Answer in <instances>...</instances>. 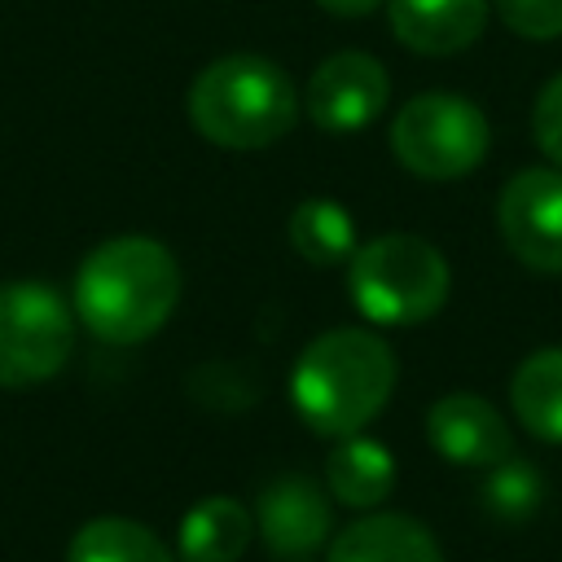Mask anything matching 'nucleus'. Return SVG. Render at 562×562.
Instances as JSON below:
<instances>
[{"instance_id": "12", "label": "nucleus", "mask_w": 562, "mask_h": 562, "mask_svg": "<svg viewBox=\"0 0 562 562\" xmlns=\"http://www.w3.org/2000/svg\"><path fill=\"white\" fill-rule=\"evenodd\" d=\"M329 562H443L435 536L404 514H364L329 544Z\"/></svg>"}, {"instance_id": "15", "label": "nucleus", "mask_w": 562, "mask_h": 562, "mask_svg": "<svg viewBox=\"0 0 562 562\" xmlns=\"http://www.w3.org/2000/svg\"><path fill=\"white\" fill-rule=\"evenodd\" d=\"M509 404L536 439L562 443V347H544L514 369Z\"/></svg>"}, {"instance_id": "13", "label": "nucleus", "mask_w": 562, "mask_h": 562, "mask_svg": "<svg viewBox=\"0 0 562 562\" xmlns=\"http://www.w3.org/2000/svg\"><path fill=\"white\" fill-rule=\"evenodd\" d=\"M325 483L334 501L351 509H378L395 487V457L378 439H364L360 430L342 435L325 461Z\"/></svg>"}, {"instance_id": "20", "label": "nucleus", "mask_w": 562, "mask_h": 562, "mask_svg": "<svg viewBox=\"0 0 562 562\" xmlns=\"http://www.w3.org/2000/svg\"><path fill=\"white\" fill-rule=\"evenodd\" d=\"M531 132H536V145L562 162V75H553L540 97H536V110H531Z\"/></svg>"}, {"instance_id": "4", "label": "nucleus", "mask_w": 562, "mask_h": 562, "mask_svg": "<svg viewBox=\"0 0 562 562\" xmlns=\"http://www.w3.org/2000/svg\"><path fill=\"white\" fill-rule=\"evenodd\" d=\"M347 290L378 325H417L448 299V259L413 233H386L347 259Z\"/></svg>"}, {"instance_id": "17", "label": "nucleus", "mask_w": 562, "mask_h": 562, "mask_svg": "<svg viewBox=\"0 0 562 562\" xmlns=\"http://www.w3.org/2000/svg\"><path fill=\"white\" fill-rule=\"evenodd\" d=\"M66 562H176L171 549L132 518H92L75 531Z\"/></svg>"}, {"instance_id": "11", "label": "nucleus", "mask_w": 562, "mask_h": 562, "mask_svg": "<svg viewBox=\"0 0 562 562\" xmlns=\"http://www.w3.org/2000/svg\"><path fill=\"white\" fill-rule=\"evenodd\" d=\"M386 13L404 48L422 57H448L483 35L487 0H386Z\"/></svg>"}, {"instance_id": "14", "label": "nucleus", "mask_w": 562, "mask_h": 562, "mask_svg": "<svg viewBox=\"0 0 562 562\" xmlns=\"http://www.w3.org/2000/svg\"><path fill=\"white\" fill-rule=\"evenodd\" d=\"M184 562H237L250 544V509L233 496H202L180 522Z\"/></svg>"}, {"instance_id": "1", "label": "nucleus", "mask_w": 562, "mask_h": 562, "mask_svg": "<svg viewBox=\"0 0 562 562\" xmlns=\"http://www.w3.org/2000/svg\"><path fill=\"white\" fill-rule=\"evenodd\" d=\"M180 303V268L154 237L101 241L75 272L70 307L88 334L127 347L154 338Z\"/></svg>"}, {"instance_id": "19", "label": "nucleus", "mask_w": 562, "mask_h": 562, "mask_svg": "<svg viewBox=\"0 0 562 562\" xmlns=\"http://www.w3.org/2000/svg\"><path fill=\"white\" fill-rule=\"evenodd\" d=\"M496 13L509 31L527 35V40L562 35V0H496Z\"/></svg>"}, {"instance_id": "8", "label": "nucleus", "mask_w": 562, "mask_h": 562, "mask_svg": "<svg viewBox=\"0 0 562 562\" xmlns=\"http://www.w3.org/2000/svg\"><path fill=\"white\" fill-rule=\"evenodd\" d=\"M391 97V75L378 57L347 48L325 57L307 79V114L325 132H360L369 127Z\"/></svg>"}, {"instance_id": "10", "label": "nucleus", "mask_w": 562, "mask_h": 562, "mask_svg": "<svg viewBox=\"0 0 562 562\" xmlns=\"http://www.w3.org/2000/svg\"><path fill=\"white\" fill-rule=\"evenodd\" d=\"M426 435L435 452L457 465H496L509 457V426L483 395H443L426 413Z\"/></svg>"}, {"instance_id": "16", "label": "nucleus", "mask_w": 562, "mask_h": 562, "mask_svg": "<svg viewBox=\"0 0 562 562\" xmlns=\"http://www.w3.org/2000/svg\"><path fill=\"white\" fill-rule=\"evenodd\" d=\"M290 246L316 268L347 263L356 255V220L329 198H307L290 215Z\"/></svg>"}, {"instance_id": "9", "label": "nucleus", "mask_w": 562, "mask_h": 562, "mask_svg": "<svg viewBox=\"0 0 562 562\" xmlns=\"http://www.w3.org/2000/svg\"><path fill=\"white\" fill-rule=\"evenodd\" d=\"M259 536L268 544L272 558H312L325 540H329V522L334 509L325 501V492L303 479V474H281L259 492Z\"/></svg>"}, {"instance_id": "5", "label": "nucleus", "mask_w": 562, "mask_h": 562, "mask_svg": "<svg viewBox=\"0 0 562 562\" xmlns=\"http://www.w3.org/2000/svg\"><path fill=\"white\" fill-rule=\"evenodd\" d=\"M487 119L474 101L452 92L413 97L391 123V149L400 167L422 180H457L487 158Z\"/></svg>"}, {"instance_id": "6", "label": "nucleus", "mask_w": 562, "mask_h": 562, "mask_svg": "<svg viewBox=\"0 0 562 562\" xmlns=\"http://www.w3.org/2000/svg\"><path fill=\"white\" fill-rule=\"evenodd\" d=\"M75 347L66 299L44 281L0 285V386L48 382Z\"/></svg>"}, {"instance_id": "2", "label": "nucleus", "mask_w": 562, "mask_h": 562, "mask_svg": "<svg viewBox=\"0 0 562 562\" xmlns=\"http://www.w3.org/2000/svg\"><path fill=\"white\" fill-rule=\"evenodd\" d=\"M395 391V351L369 329H329L294 364L290 400L299 417L329 439L364 430Z\"/></svg>"}, {"instance_id": "3", "label": "nucleus", "mask_w": 562, "mask_h": 562, "mask_svg": "<svg viewBox=\"0 0 562 562\" xmlns=\"http://www.w3.org/2000/svg\"><path fill=\"white\" fill-rule=\"evenodd\" d=\"M189 119L211 145L263 149L294 127L299 97L277 61L259 53H228L193 79Z\"/></svg>"}, {"instance_id": "21", "label": "nucleus", "mask_w": 562, "mask_h": 562, "mask_svg": "<svg viewBox=\"0 0 562 562\" xmlns=\"http://www.w3.org/2000/svg\"><path fill=\"white\" fill-rule=\"evenodd\" d=\"M325 13H334V18H364V13H373L382 0H316Z\"/></svg>"}, {"instance_id": "18", "label": "nucleus", "mask_w": 562, "mask_h": 562, "mask_svg": "<svg viewBox=\"0 0 562 562\" xmlns=\"http://www.w3.org/2000/svg\"><path fill=\"white\" fill-rule=\"evenodd\" d=\"M492 474L483 479V509L492 514V518H501V522H527L536 509H540V501H544V474L531 465V461H522V457H505V461H496V465H487Z\"/></svg>"}, {"instance_id": "7", "label": "nucleus", "mask_w": 562, "mask_h": 562, "mask_svg": "<svg viewBox=\"0 0 562 562\" xmlns=\"http://www.w3.org/2000/svg\"><path fill=\"white\" fill-rule=\"evenodd\" d=\"M496 224L531 272H562V171L527 167L501 189Z\"/></svg>"}]
</instances>
